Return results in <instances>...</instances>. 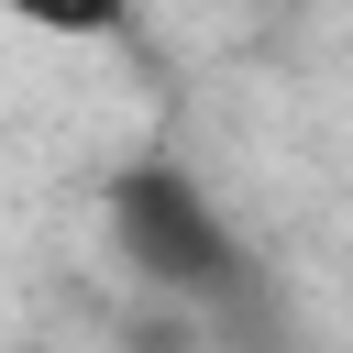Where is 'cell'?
Here are the masks:
<instances>
[{
	"mask_svg": "<svg viewBox=\"0 0 353 353\" xmlns=\"http://www.w3.org/2000/svg\"><path fill=\"white\" fill-rule=\"evenodd\" d=\"M0 22H22V33H44V44H121L143 11H132V0H0Z\"/></svg>",
	"mask_w": 353,
	"mask_h": 353,
	"instance_id": "7a4b0ae2",
	"label": "cell"
},
{
	"mask_svg": "<svg viewBox=\"0 0 353 353\" xmlns=\"http://www.w3.org/2000/svg\"><path fill=\"white\" fill-rule=\"evenodd\" d=\"M99 210H110L121 265H143L154 287H188V298H232V287H243V243H232V221L210 210V188H199L176 154L121 165Z\"/></svg>",
	"mask_w": 353,
	"mask_h": 353,
	"instance_id": "6da1fadb",
	"label": "cell"
}]
</instances>
